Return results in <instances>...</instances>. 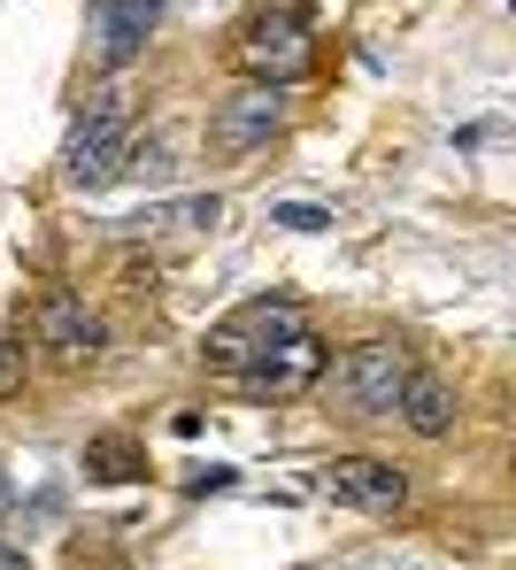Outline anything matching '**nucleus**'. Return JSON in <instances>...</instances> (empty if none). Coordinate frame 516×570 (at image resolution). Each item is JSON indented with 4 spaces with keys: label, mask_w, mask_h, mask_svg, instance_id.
Returning a JSON list of instances; mask_svg holds the SVG:
<instances>
[{
    "label": "nucleus",
    "mask_w": 516,
    "mask_h": 570,
    "mask_svg": "<svg viewBox=\"0 0 516 570\" xmlns=\"http://www.w3.org/2000/svg\"><path fill=\"white\" fill-rule=\"evenodd\" d=\"M123 155H131V94L108 86L101 100L78 108L70 139H62V186H78V193L108 186V178L123 170Z\"/></svg>",
    "instance_id": "nucleus-1"
},
{
    "label": "nucleus",
    "mask_w": 516,
    "mask_h": 570,
    "mask_svg": "<svg viewBox=\"0 0 516 570\" xmlns=\"http://www.w3.org/2000/svg\"><path fill=\"white\" fill-rule=\"evenodd\" d=\"M231 62H239L255 86H286V78H301V70L316 62L309 16H301V8H286V0H262V8L239 23V39H231Z\"/></svg>",
    "instance_id": "nucleus-2"
},
{
    "label": "nucleus",
    "mask_w": 516,
    "mask_h": 570,
    "mask_svg": "<svg viewBox=\"0 0 516 570\" xmlns=\"http://www.w3.org/2000/svg\"><path fill=\"white\" fill-rule=\"evenodd\" d=\"M286 332H301V308H294V301H247V308H231V316L208 332L201 363L224 371V379H239V371H247L270 340H286Z\"/></svg>",
    "instance_id": "nucleus-3"
},
{
    "label": "nucleus",
    "mask_w": 516,
    "mask_h": 570,
    "mask_svg": "<svg viewBox=\"0 0 516 570\" xmlns=\"http://www.w3.org/2000/svg\"><path fill=\"white\" fill-rule=\"evenodd\" d=\"M324 371H331V363H324V340L301 324V332L270 340V347H262V355L239 371V393H255V401H301V393H309Z\"/></svg>",
    "instance_id": "nucleus-4"
},
{
    "label": "nucleus",
    "mask_w": 516,
    "mask_h": 570,
    "mask_svg": "<svg viewBox=\"0 0 516 570\" xmlns=\"http://www.w3.org/2000/svg\"><path fill=\"white\" fill-rule=\"evenodd\" d=\"M155 23H162V0H93V31H86V62L93 70H131L139 55H147V39H155Z\"/></svg>",
    "instance_id": "nucleus-5"
},
{
    "label": "nucleus",
    "mask_w": 516,
    "mask_h": 570,
    "mask_svg": "<svg viewBox=\"0 0 516 570\" xmlns=\"http://www.w3.org/2000/svg\"><path fill=\"white\" fill-rule=\"evenodd\" d=\"M331 379H339V393H347L363 416H394V409H401V385H409V363H401L386 340H363V347L339 355Z\"/></svg>",
    "instance_id": "nucleus-6"
},
{
    "label": "nucleus",
    "mask_w": 516,
    "mask_h": 570,
    "mask_svg": "<svg viewBox=\"0 0 516 570\" xmlns=\"http://www.w3.org/2000/svg\"><path fill=\"white\" fill-rule=\"evenodd\" d=\"M324 493H331L339 509L394 517V509L409 501V478L394 471V463H378V455H331V463H324Z\"/></svg>",
    "instance_id": "nucleus-7"
},
{
    "label": "nucleus",
    "mask_w": 516,
    "mask_h": 570,
    "mask_svg": "<svg viewBox=\"0 0 516 570\" xmlns=\"http://www.w3.org/2000/svg\"><path fill=\"white\" fill-rule=\"evenodd\" d=\"M286 131V94L278 86H239V94L216 108V124H208V139L224 147V155H255V147H270Z\"/></svg>",
    "instance_id": "nucleus-8"
},
{
    "label": "nucleus",
    "mask_w": 516,
    "mask_h": 570,
    "mask_svg": "<svg viewBox=\"0 0 516 570\" xmlns=\"http://www.w3.org/2000/svg\"><path fill=\"white\" fill-rule=\"evenodd\" d=\"M31 324H39V340H47L54 363H86V355H101V347H108L101 316H93L86 301H70V293H47V301L31 308Z\"/></svg>",
    "instance_id": "nucleus-9"
},
{
    "label": "nucleus",
    "mask_w": 516,
    "mask_h": 570,
    "mask_svg": "<svg viewBox=\"0 0 516 570\" xmlns=\"http://www.w3.org/2000/svg\"><path fill=\"white\" fill-rule=\"evenodd\" d=\"M394 416H409L416 440H447V432H455V385L439 379V371H409L401 409H394Z\"/></svg>",
    "instance_id": "nucleus-10"
},
{
    "label": "nucleus",
    "mask_w": 516,
    "mask_h": 570,
    "mask_svg": "<svg viewBox=\"0 0 516 570\" xmlns=\"http://www.w3.org/2000/svg\"><path fill=\"white\" fill-rule=\"evenodd\" d=\"M86 478L131 485V478H147V448H139L131 432H101V440H86Z\"/></svg>",
    "instance_id": "nucleus-11"
},
{
    "label": "nucleus",
    "mask_w": 516,
    "mask_h": 570,
    "mask_svg": "<svg viewBox=\"0 0 516 570\" xmlns=\"http://www.w3.org/2000/svg\"><path fill=\"white\" fill-rule=\"evenodd\" d=\"M208 224H216V193H194L178 208H147L139 216V232H208Z\"/></svg>",
    "instance_id": "nucleus-12"
},
{
    "label": "nucleus",
    "mask_w": 516,
    "mask_h": 570,
    "mask_svg": "<svg viewBox=\"0 0 516 570\" xmlns=\"http://www.w3.org/2000/svg\"><path fill=\"white\" fill-rule=\"evenodd\" d=\"M278 224H286V232H324V224H331V208H309V200H278Z\"/></svg>",
    "instance_id": "nucleus-13"
},
{
    "label": "nucleus",
    "mask_w": 516,
    "mask_h": 570,
    "mask_svg": "<svg viewBox=\"0 0 516 570\" xmlns=\"http://www.w3.org/2000/svg\"><path fill=\"white\" fill-rule=\"evenodd\" d=\"M16 385H23V371H16V347H8V340H0V401H8V393H16Z\"/></svg>",
    "instance_id": "nucleus-14"
},
{
    "label": "nucleus",
    "mask_w": 516,
    "mask_h": 570,
    "mask_svg": "<svg viewBox=\"0 0 516 570\" xmlns=\"http://www.w3.org/2000/svg\"><path fill=\"white\" fill-rule=\"evenodd\" d=\"M0 570H31V556H23V548H8V540H0Z\"/></svg>",
    "instance_id": "nucleus-15"
},
{
    "label": "nucleus",
    "mask_w": 516,
    "mask_h": 570,
    "mask_svg": "<svg viewBox=\"0 0 516 570\" xmlns=\"http://www.w3.org/2000/svg\"><path fill=\"white\" fill-rule=\"evenodd\" d=\"M8 501H16V493H8V471H0V509H8Z\"/></svg>",
    "instance_id": "nucleus-16"
},
{
    "label": "nucleus",
    "mask_w": 516,
    "mask_h": 570,
    "mask_svg": "<svg viewBox=\"0 0 516 570\" xmlns=\"http://www.w3.org/2000/svg\"><path fill=\"white\" fill-rule=\"evenodd\" d=\"M286 8H294V0H286Z\"/></svg>",
    "instance_id": "nucleus-17"
}]
</instances>
